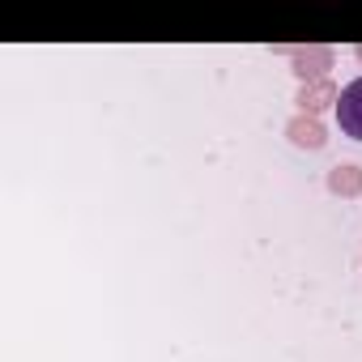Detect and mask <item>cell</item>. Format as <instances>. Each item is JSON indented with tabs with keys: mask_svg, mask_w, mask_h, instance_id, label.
Masks as SVG:
<instances>
[{
	"mask_svg": "<svg viewBox=\"0 0 362 362\" xmlns=\"http://www.w3.org/2000/svg\"><path fill=\"white\" fill-rule=\"evenodd\" d=\"M354 60H358V64H362V43H358V47H354Z\"/></svg>",
	"mask_w": 362,
	"mask_h": 362,
	"instance_id": "8992f818",
	"label": "cell"
},
{
	"mask_svg": "<svg viewBox=\"0 0 362 362\" xmlns=\"http://www.w3.org/2000/svg\"><path fill=\"white\" fill-rule=\"evenodd\" d=\"M337 98H341V90L332 86V77H324V81H311V86H303L294 103H298V115H315V119H320V111L337 107Z\"/></svg>",
	"mask_w": 362,
	"mask_h": 362,
	"instance_id": "3957f363",
	"label": "cell"
},
{
	"mask_svg": "<svg viewBox=\"0 0 362 362\" xmlns=\"http://www.w3.org/2000/svg\"><path fill=\"white\" fill-rule=\"evenodd\" d=\"M286 136H290V145H298V149H324V145H328V128H324L315 115H294V119L286 124Z\"/></svg>",
	"mask_w": 362,
	"mask_h": 362,
	"instance_id": "277c9868",
	"label": "cell"
},
{
	"mask_svg": "<svg viewBox=\"0 0 362 362\" xmlns=\"http://www.w3.org/2000/svg\"><path fill=\"white\" fill-rule=\"evenodd\" d=\"M328 192L332 197H362V166L358 162H337L328 170Z\"/></svg>",
	"mask_w": 362,
	"mask_h": 362,
	"instance_id": "5b68a950",
	"label": "cell"
},
{
	"mask_svg": "<svg viewBox=\"0 0 362 362\" xmlns=\"http://www.w3.org/2000/svg\"><path fill=\"white\" fill-rule=\"evenodd\" d=\"M281 56H290V69H294V77L303 81V86H311V81H324L328 77V69L337 64V52L332 47H324V43H311V47H277Z\"/></svg>",
	"mask_w": 362,
	"mask_h": 362,
	"instance_id": "6da1fadb",
	"label": "cell"
},
{
	"mask_svg": "<svg viewBox=\"0 0 362 362\" xmlns=\"http://www.w3.org/2000/svg\"><path fill=\"white\" fill-rule=\"evenodd\" d=\"M337 124L349 141H362V77H354L349 86H341L337 98Z\"/></svg>",
	"mask_w": 362,
	"mask_h": 362,
	"instance_id": "7a4b0ae2",
	"label": "cell"
}]
</instances>
